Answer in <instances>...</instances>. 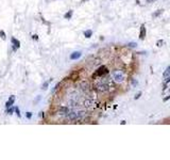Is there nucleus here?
I'll list each match as a JSON object with an SVG mask.
<instances>
[{"mask_svg":"<svg viewBox=\"0 0 170 160\" xmlns=\"http://www.w3.org/2000/svg\"><path fill=\"white\" fill-rule=\"evenodd\" d=\"M113 79H114V81L117 82V83H121V82L125 81V72H122V71H115L113 72Z\"/></svg>","mask_w":170,"mask_h":160,"instance_id":"f257e3e1","label":"nucleus"},{"mask_svg":"<svg viewBox=\"0 0 170 160\" xmlns=\"http://www.w3.org/2000/svg\"><path fill=\"white\" fill-rule=\"evenodd\" d=\"M82 114H83V112H70V113L67 112L66 116L71 121H74V119H79L82 116Z\"/></svg>","mask_w":170,"mask_h":160,"instance_id":"f03ea898","label":"nucleus"},{"mask_svg":"<svg viewBox=\"0 0 170 160\" xmlns=\"http://www.w3.org/2000/svg\"><path fill=\"white\" fill-rule=\"evenodd\" d=\"M109 73V69L105 67V66H101V67H99L98 69V71L96 72V74H95V76H103V75L107 74Z\"/></svg>","mask_w":170,"mask_h":160,"instance_id":"7ed1b4c3","label":"nucleus"},{"mask_svg":"<svg viewBox=\"0 0 170 160\" xmlns=\"http://www.w3.org/2000/svg\"><path fill=\"white\" fill-rule=\"evenodd\" d=\"M11 42H12V45H13V50L15 51V50H17L19 47H20V42L18 41L17 38H11Z\"/></svg>","mask_w":170,"mask_h":160,"instance_id":"20e7f679","label":"nucleus"},{"mask_svg":"<svg viewBox=\"0 0 170 160\" xmlns=\"http://www.w3.org/2000/svg\"><path fill=\"white\" fill-rule=\"evenodd\" d=\"M146 27H145V25H142L140 26V31H139V38L140 40H145V38H146Z\"/></svg>","mask_w":170,"mask_h":160,"instance_id":"39448f33","label":"nucleus"},{"mask_svg":"<svg viewBox=\"0 0 170 160\" xmlns=\"http://www.w3.org/2000/svg\"><path fill=\"white\" fill-rule=\"evenodd\" d=\"M81 56H82L81 51H74V52H72L70 55V59L71 60H77V59H79Z\"/></svg>","mask_w":170,"mask_h":160,"instance_id":"423d86ee","label":"nucleus"},{"mask_svg":"<svg viewBox=\"0 0 170 160\" xmlns=\"http://www.w3.org/2000/svg\"><path fill=\"white\" fill-rule=\"evenodd\" d=\"M97 89L99 90V91H102V92H104V91H107L109 90V86L107 84H102V83H99L98 86H97Z\"/></svg>","mask_w":170,"mask_h":160,"instance_id":"0eeeda50","label":"nucleus"},{"mask_svg":"<svg viewBox=\"0 0 170 160\" xmlns=\"http://www.w3.org/2000/svg\"><path fill=\"white\" fill-rule=\"evenodd\" d=\"M14 102H15V96H14V95H12V96L9 98L8 102H5V107H7V108H9V107H12V105L14 104Z\"/></svg>","mask_w":170,"mask_h":160,"instance_id":"6e6552de","label":"nucleus"},{"mask_svg":"<svg viewBox=\"0 0 170 160\" xmlns=\"http://www.w3.org/2000/svg\"><path fill=\"white\" fill-rule=\"evenodd\" d=\"M72 14H74V11H72V10L68 11L67 13H65V14H64V18H65V19H70V18L72 17Z\"/></svg>","mask_w":170,"mask_h":160,"instance_id":"1a4fd4ad","label":"nucleus"},{"mask_svg":"<svg viewBox=\"0 0 170 160\" xmlns=\"http://www.w3.org/2000/svg\"><path fill=\"white\" fill-rule=\"evenodd\" d=\"M83 34L86 38H91V35H93V31H91V30H85L83 32Z\"/></svg>","mask_w":170,"mask_h":160,"instance_id":"9d476101","label":"nucleus"},{"mask_svg":"<svg viewBox=\"0 0 170 160\" xmlns=\"http://www.w3.org/2000/svg\"><path fill=\"white\" fill-rule=\"evenodd\" d=\"M169 76H170V66H168L167 69H166L165 73H164V78H167Z\"/></svg>","mask_w":170,"mask_h":160,"instance_id":"9b49d317","label":"nucleus"},{"mask_svg":"<svg viewBox=\"0 0 170 160\" xmlns=\"http://www.w3.org/2000/svg\"><path fill=\"white\" fill-rule=\"evenodd\" d=\"M51 80H48V81H46L43 83V86H42V90H47V88L49 86V83H50Z\"/></svg>","mask_w":170,"mask_h":160,"instance_id":"f8f14e48","label":"nucleus"},{"mask_svg":"<svg viewBox=\"0 0 170 160\" xmlns=\"http://www.w3.org/2000/svg\"><path fill=\"white\" fill-rule=\"evenodd\" d=\"M7 113H8V114H13V112H14V109H15V108H11V107H9V108H7Z\"/></svg>","mask_w":170,"mask_h":160,"instance_id":"ddd939ff","label":"nucleus"},{"mask_svg":"<svg viewBox=\"0 0 170 160\" xmlns=\"http://www.w3.org/2000/svg\"><path fill=\"white\" fill-rule=\"evenodd\" d=\"M5 32L3 30H0V38H2V40H5Z\"/></svg>","mask_w":170,"mask_h":160,"instance_id":"4468645a","label":"nucleus"},{"mask_svg":"<svg viewBox=\"0 0 170 160\" xmlns=\"http://www.w3.org/2000/svg\"><path fill=\"white\" fill-rule=\"evenodd\" d=\"M163 44H164V41H163V40H158V41L156 42V46H158V47H162Z\"/></svg>","mask_w":170,"mask_h":160,"instance_id":"2eb2a0df","label":"nucleus"},{"mask_svg":"<svg viewBox=\"0 0 170 160\" xmlns=\"http://www.w3.org/2000/svg\"><path fill=\"white\" fill-rule=\"evenodd\" d=\"M14 111L16 112V114H17L18 116H20V111H19V108H18V107H15V109H14Z\"/></svg>","mask_w":170,"mask_h":160,"instance_id":"dca6fc26","label":"nucleus"},{"mask_svg":"<svg viewBox=\"0 0 170 160\" xmlns=\"http://www.w3.org/2000/svg\"><path fill=\"white\" fill-rule=\"evenodd\" d=\"M162 12H163V10H158V12H156V13H154V14H153L152 16H153V17H158V16L160 15V14H161V13H162Z\"/></svg>","mask_w":170,"mask_h":160,"instance_id":"f3484780","label":"nucleus"},{"mask_svg":"<svg viewBox=\"0 0 170 160\" xmlns=\"http://www.w3.org/2000/svg\"><path fill=\"white\" fill-rule=\"evenodd\" d=\"M142 92H138V93H137V94H136V95H135L134 99H138V98H139V97H140V96H142Z\"/></svg>","mask_w":170,"mask_h":160,"instance_id":"a211bd4d","label":"nucleus"},{"mask_svg":"<svg viewBox=\"0 0 170 160\" xmlns=\"http://www.w3.org/2000/svg\"><path fill=\"white\" fill-rule=\"evenodd\" d=\"M26 116H27V119H31L32 117V112H27Z\"/></svg>","mask_w":170,"mask_h":160,"instance_id":"6ab92c4d","label":"nucleus"},{"mask_svg":"<svg viewBox=\"0 0 170 160\" xmlns=\"http://www.w3.org/2000/svg\"><path fill=\"white\" fill-rule=\"evenodd\" d=\"M128 46H129V47H136L137 44L136 43H129L128 44Z\"/></svg>","mask_w":170,"mask_h":160,"instance_id":"aec40b11","label":"nucleus"},{"mask_svg":"<svg viewBox=\"0 0 170 160\" xmlns=\"http://www.w3.org/2000/svg\"><path fill=\"white\" fill-rule=\"evenodd\" d=\"M32 38H33V40H35V41H37V40H38V36L36 35V34H33V35H32Z\"/></svg>","mask_w":170,"mask_h":160,"instance_id":"412c9836","label":"nucleus"},{"mask_svg":"<svg viewBox=\"0 0 170 160\" xmlns=\"http://www.w3.org/2000/svg\"><path fill=\"white\" fill-rule=\"evenodd\" d=\"M58 86H60V83H58V84H56V86H54V89H53V91H52V93H54V91H55V90H56V89H58Z\"/></svg>","mask_w":170,"mask_h":160,"instance_id":"4be33fe9","label":"nucleus"},{"mask_svg":"<svg viewBox=\"0 0 170 160\" xmlns=\"http://www.w3.org/2000/svg\"><path fill=\"white\" fill-rule=\"evenodd\" d=\"M45 116V114H44V112L42 111V112H39V117H44Z\"/></svg>","mask_w":170,"mask_h":160,"instance_id":"5701e85b","label":"nucleus"},{"mask_svg":"<svg viewBox=\"0 0 170 160\" xmlns=\"http://www.w3.org/2000/svg\"><path fill=\"white\" fill-rule=\"evenodd\" d=\"M169 98H170V96H167L166 98H164V102H167V100H168Z\"/></svg>","mask_w":170,"mask_h":160,"instance_id":"b1692460","label":"nucleus"},{"mask_svg":"<svg viewBox=\"0 0 170 160\" xmlns=\"http://www.w3.org/2000/svg\"><path fill=\"white\" fill-rule=\"evenodd\" d=\"M121 125H125V121H121Z\"/></svg>","mask_w":170,"mask_h":160,"instance_id":"393cba45","label":"nucleus"},{"mask_svg":"<svg viewBox=\"0 0 170 160\" xmlns=\"http://www.w3.org/2000/svg\"><path fill=\"white\" fill-rule=\"evenodd\" d=\"M85 1H87V0H82V2H85Z\"/></svg>","mask_w":170,"mask_h":160,"instance_id":"a878e982","label":"nucleus"}]
</instances>
